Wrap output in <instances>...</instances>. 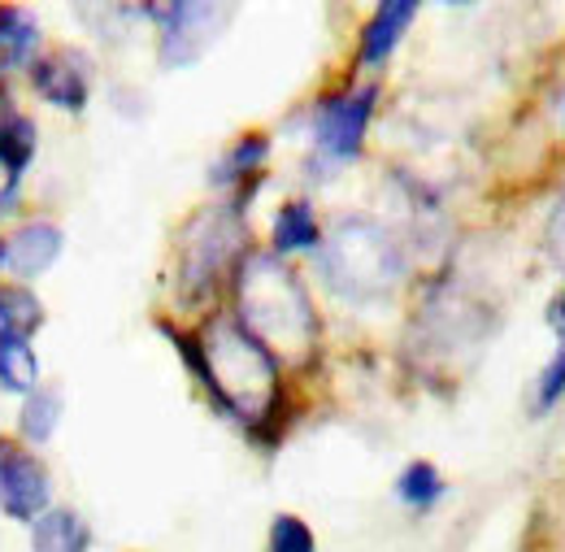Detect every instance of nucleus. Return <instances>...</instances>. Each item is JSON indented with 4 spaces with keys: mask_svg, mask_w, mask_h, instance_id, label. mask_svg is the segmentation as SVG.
Segmentation results:
<instances>
[{
    "mask_svg": "<svg viewBox=\"0 0 565 552\" xmlns=\"http://www.w3.org/2000/svg\"><path fill=\"white\" fill-rule=\"evenodd\" d=\"M235 322L282 361H305L318 340L313 305L275 253H248L235 270Z\"/></svg>",
    "mask_w": 565,
    "mask_h": 552,
    "instance_id": "1",
    "label": "nucleus"
},
{
    "mask_svg": "<svg viewBox=\"0 0 565 552\" xmlns=\"http://www.w3.org/2000/svg\"><path fill=\"white\" fill-rule=\"evenodd\" d=\"M179 348L192 357L196 379H205L213 401L235 414L239 422H266L279 405V374L275 357L257 344L235 318H213L196 336V344L179 340Z\"/></svg>",
    "mask_w": 565,
    "mask_h": 552,
    "instance_id": "2",
    "label": "nucleus"
},
{
    "mask_svg": "<svg viewBox=\"0 0 565 552\" xmlns=\"http://www.w3.org/2000/svg\"><path fill=\"white\" fill-rule=\"evenodd\" d=\"M318 270L327 278V287L353 305H370L396 291V283L405 275V257L396 248V240L387 235V226H379L374 217H340L318 253Z\"/></svg>",
    "mask_w": 565,
    "mask_h": 552,
    "instance_id": "3",
    "label": "nucleus"
},
{
    "mask_svg": "<svg viewBox=\"0 0 565 552\" xmlns=\"http://www.w3.org/2000/svg\"><path fill=\"white\" fill-rule=\"evenodd\" d=\"M239 235H244V226H239L235 209H205L192 217V226L183 231V270H179L188 300L210 296L217 275L235 266Z\"/></svg>",
    "mask_w": 565,
    "mask_h": 552,
    "instance_id": "4",
    "label": "nucleus"
},
{
    "mask_svg": "<svg viewBox=\"0 0 565 552\" xmlns=\"http://www.w3.org/2000/svg\"><path fill=\"white\" fill-rule=\"evenodd\" d=\"M152 13H161V62L166 66H192L222 35V22H226V9L217 4H166Z\"/></svg>",
    "mask_w": 565,
    "mask_h": 552,
    "instance_id": "5",
    "label": "nucleus"
},
{
    "mask_svg": "<svg viewBox=\"0 0 565 552\" xmlns=\"http://www.w3.org/2000/svg\"><path fill=\"white\" fill-rule=\"evenodd\" d=\"M0 509L18 522H40L49 509V470L0 439Z\"/></svg>",
    "mask_w": 565,
    "mask_h": 552,
    "instance_id": "6",
    "label": "nucleus"
},
{
    "mask_svg": "<svg viewBox=\"0 0 565 552\" xmlns=\"http://www.w3.org/2000/svg\"><path fill=\"white\" fill-rule=\"evenodd\" d=\"M370 114H374V87H361V92H349V96H335L318 109V144L322 152L349 161L361 152V139H365V127H370Z\"/></svg>",
    "mask_w": 565,
    "mask_h": 552,
    "instance_id": "7",
    "label": "nucleus"
},
{
    "mask_svg": "<svg viewBox=\"0 0 565 552\" xmlns=\"http://www.w3.org/2000/svg\"><path fill=\"white\" fill-rule=\"evenodd\" d=\"M57 253H62V231L49 222H31L0 244V270H9L13 278H35L57 262Z\"/></svg>",
    "mask_w": 565,
    "mask_h": 552,
    "instance_id": "8",
    "label": "nucleus"
},
{
    "mask_svg": "<svg viewBox=\"0 0 565 552\" xmlns=\"http://www.w3.org/2000/svg\"><path fill=\"white\" fill-rule=\"evenodd\" d=\"M414 13H418V4H414V0L379 4V13H374V18L365 22V31H361V62H365V66H383V62H387V53L401 44L405 26L414 22Z\"/></svg>",
    "mask_w": 565,
    "mask_h": 552,
    "instance_id": "9",
    "label": "nucleus"
},
{
    "mask_svg": "<svg viewBox=\"0 0 565 552\" xmlns=\"http://www.w3.org/2000/svg\"><path fill=\"white\" fill-rule=\"evenodd\" d=\"M31 78H35V87H40V96H44L49 105H57V109H83V105H87V74H83V66L74 62L71 53L44 57Z\"/></svg>",
    "mask_w": 565,
    "mask_h": 552,
    "instance_id": "10",
    "label": "nucleus"
},
{
    "mask_svg": "<svg viewBox=\"0 0 565 552\" xmlns=\"http://www.w3.org/2000/svg\"><path fill=\"white\" fill-rule=\"evenodd\" d=\"M44 322L40 300L26 287H0V344H26Z\"/></svg>",
    "mask_w": 565,
    "mask_h": 552,
    "instance_id": "11",
    "label": "nucleus"
},
{
    "mask_svg": "<svg viewBox=\"0 0 565 552\" xmlns=\"http://www.w3.org/2000/svg\"><path fill=\"white\" fill-rule=\"evenodd\" d=\"M31 540H35V552H87L92 531H87V522L78 513H71V509H49L35 522Z\"/></svg>",
    "mask_w": 565,
    "mask_h": 552,
    "instance_id": "12",
    "label": "nucleus"
},
{
    "mask_svg": "<svg viewBox=\"0 0 565 552\" xmlns=\"http://www.w3.org/2000/svg\"><path fill=\"white\" fill-rule=\"evenodd\" d=\"M318 217L309 201H287V205L275 213V248L279 253H300V248H313L318 244Z\"/></svg>",
    "mask_w": 565,
    "mask_h": 552,
    "instance_id": "13",
    "label": "nucleus"
},
{
    "mask_svg": "<svg viewBox=\"0 0 565 552\" xmlns=\"http://www.w3.org/2000/svg\"><path fill=\"white\" fill-rule=\"evenodd\" d=\"M35 383H40V361L31 344H0V388L26 396L35 392Z\"/></svg>",
    "mask_w": 565,
    "mask_h": 552,
    "instance_id": "14",
    "label": "nucleus"
},
{
    "mask_svg": "<svg viewBox=\"0 0 565 552\" xmlns=\"http://www.w3.org/2000/svg\"><path fill=\"white\" fill-rule=\"evenodd\" d=\"M0 157L13 170H26V161L35 157V127L22 114H4L0 118Z\"/></svg>",
    "mask_w": 565,
    "mask_h": 552,
    "instance_id": "15",
    "label": "nucleus"
},
{
    "mask_svg": "<svg viewBox=\"0 0 565 552\" xmlns=\"http://www.w3.org/2000/svg\"><path fill=\"white\" fill-rule=\"evenodd\" d=\"M396 496H401L405 505H414V509H430V505L444 496V479L435 475V466L414 461V466L396 479Z\"/></svg>",
    "mask_w": 565,
    "mask_h": 552,
    "instance_id": "16",
    "label": "nucleus"
},
{
    "mask_svg": "<svg viewBox=\"0 0 565 552\" xmlns=\"http://www.w3.org/2000/svg\"><path fill=\"white\" fill-rule=\"evenodd\" d=\"M266 152H270V139L266 136H244L231 152H226V161H222V170L213 174L217 183H235V179H244V174H253L262 161H266Z\"/></svg>",
    "mask_w": 565,
    "mask_h": 552,
    "instance_id": "17",
    "label": "nucleus"
},
{
    "mask_svg": "<svg viewBox=\"0 0 565 552\" xmlns=\"http://www.w3.org/2000/svg\"><path fill=\"white\" fill-rule=\"evenodd\" d=\"M35 44V22L22 9H0V53L4 62H22Z\"/></svg>",
    "mask_w": 565,
    "mask_h": 552,
    "instance_id": "18",
    "label": "nucleus"
},
{
    "mask_svg": "<svg viewBox=\"0 0 565 552\" xmlns=\"http://www.w3.org/2000/svg\"><path fill=\"white\" fill-rule=\"evenodd\" d=\"M57 414H62V401L53 396V392H35V396H26V405H22V435L26 439H49L53 435V426H57Z\"/></svg>",
    "mask_w": 565,
    "mask_h": 552,
    "instance_id": "19",
    "label": "nucleus"
},
{
    "mask_svg": "<svg viewBox=\"0 0 565 552\" xmlns=\"http://www.w3.org/2000/svg\"><path fill=\"white\" fill-rule=\"evenodd\" d=\"M270 552H313V531L300 518H275L270 527Z\"/></svg>",
    "mask_w": 565,
    "mask_h": 552,
    "instance_id": "20",
    "label": "nucleus"
},
{
    "mask_svg": "<svg viewBox=\"0 0 565 552\" xmlns=\"http://www.w3.org/2000/svg\"><path fill=\"white\" fill-rule=\"evenodd\" d=\"M544 248H548V262L565 275V192H562V201H557V209H553V217H548Z\"/></svg>",
    "mask_w": 565,
    "mask_h": 552,
    "instance_id": "21",
    "label": "nucleus"
},
{
    "mask_svg": "<svg viewBox=\"0 0 565 552\" xmlns=\"http://www.w3.org/2000/svg\"><path fill=\"white\" fill-rule=\"evenodd\" d=\"M565 392V348L557 352V361L544 370V379H540V392H535V410H548V405H557V396Z\"/></svg>",
    "mask_w": 565,
    "mask_h": 552,
    "instance_id": "22",
    "label": "nucleus"
},
{
    "mask_svg": "<svg viewBox=\"0 0 565 552\" xmlns=\"http://www.w3.org/2000/svg\"><path fill=\"white\" fill-rule=\"evenodd\" d=\"M18 174H22V170H13V166L0 157V213L13 205V197H18Z\"/></svg>",
    "mask_w": 565,
    "mask_h": 552,
    "instance_id": "23",
    "label": "nucleus"
},
{
    "mask_svg": "<svg viewBox=\"0 0 565 552\" xmlns=\"http://www.w3.org/2000/svg\"><path fill=\"white\" fill-rule=\"evenodd\" d=\"M548 322L557 327V336H562V344H565V296H562V300H553V309H548Z\"/></svg>",
    "mask_w": 565,
    "mask_h": 552,
    "instance_id": "24",
    "label": "nucleus"
}]
</instances>
